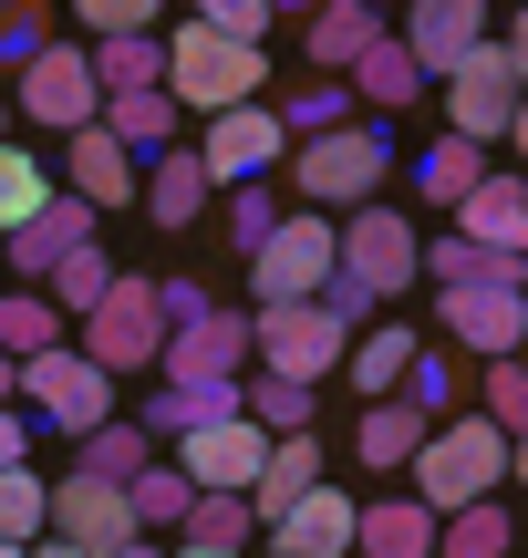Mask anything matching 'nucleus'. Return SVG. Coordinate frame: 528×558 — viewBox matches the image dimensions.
I'll use <instances>...</instances> for the list:
<instances>
[{"instance_id": "nucleus-30", "label": "nucleus", "mask_w": 528, "mask_h": 558, "mask_svg": "<svg viewBox=\"0 0 528 558\" xmlns=\"http://www.w3.org/2000/svg\"><path fill=\"white\" fill-rule=\"evenodd\" d=\"M269 124L311 145V135H343V124H363V104H352L343 83H301V94H290V104H269Z\"/></svg>"}, {"instance_id": "nucleus-44", "label": "nucleus", "mask_w": 528, "mask_h": 558, "mask_svg": "<svg viewBox=\"0 0 528 558\" xmlns=\"http://www.w3.org/2000/svg\"><path fill=\"white\" fill-rule=\"evenodd\" d=\"M405 393H415V414L435 424V414H446V403H456V362H446V352H415V373H405Z\"/></svg>"}, {"instance_id": "nucleus-26", "label": "nucleus", "mask_w": 528, "mask_h": 558, "mask_svg": "<svg viewBox=\"0 0 528 558\" xmlns=\"http://www.w3.org/2000/svg\"><path fill=\"white\" fill-rule=\"evenodd\" d=\"M94 124L124 145V156H166V135H177V104H166V83H145V94H104Z\"/></svg>"}, {"instance_id": "nucleus-39", "label": "nucleus", "mask_w": 528, "mask_h": 558, "mask_svg": "<svg viewBox=\"0 0 528 558\" xmlns=\"http://www.w3.org/2000/svg\"><path fill=\"white\" fill-rule=\"evenodd\" d=\"M94 94H145L156 83V41H94Z\"/></svg>"}, {"instance_id": "nucleus-19", "label": "nucleus", "mask_w": 528, "mask_h": 558, "mask_svg": "<svg viewBox=\"0 0 528 558\" xmlns=\"http://www.w3.org/2000/svg\"><path fill=\"white\" fill-rule=\"evenodd\" d=\"M269 558H352V497L311 486L290 518H269Z\"/></svg>"}, {"instance_id": "nucleus-34", "label": "nucleus", "mask_w": 528, "mask_h": 558, "mask_svg": "<svg viewBox=\"0 0 528 558\" xmlns=\"http://www.w3.org/2000/svg\"><path fill=\"white\" fill-rule=\"evenodd\" d=\"M62 341V320H52V300L41 290H11L0 300V362H32V352H52Z\"/></svg>"}, {"instance_id": "nucleus-38", "label": "nucleus", "mask_w": 528, "mask_h": 558, "mask_svg": "<svg viewBox=\"0 0 528 558\" xmlns=\"http://www.w3.org/2000/svg\"><path fill=\"white\" fill-rule=\"evenodd\" d=\"M187 538H197V548H239V558H249L260 518H249V497H197V507H187Z\"/></svg>"}, {"instance_id": "nucleus-15", "label": "nucleus", "mask_w": 528, "mask_h": 558, "mask_svg": "<svg viewBox=\"0 0 528 558\" xmlns=\"http://www.w3.org/2000/svg\"><path fill=\"white\" fill-rule=\"evenodd\" d=\"M21 114H32V124H52V135H83V124L104 114V94H94V62H83L73 41H52L41 62H21Z\"/></svg>"}, {"instance_id": "nucleus-43", "label": "nucleus", "mask_w": 528, "mask_h": 558, "mask_svg": "<svg viewBox=\"0 0 528 558\" xmlns=\"http://www.w3.org/2000/svg\"><path fill=\"white\" fill-rule=\"evenodd\" d=\"M477 424H497V435L518 445V424H528V383H518V362H488V414Z\"/></svg>"}, {"instance_id": "nucleus-41", "label": "nucleus", "mask_w": 528, "mask_h": 558, "mask_svg": "<svg viewBox=\"0 0 528 558\" xmlns=\"http://www.w3.org/2000/svg\"><path fill=\"white\" fill-rule=\"evenodd\" d=\"M83 32L94 41H156V0H83Z\"/></svg>"}, {"instance_id": "nucleus-47", "label": "nucleus", "mask_w": 528, "mask_h": 558, "mask_svg": "<svg viewBox=\"0 0 528 558\" xmlns=\"http://www.w3.org/2000/svg\"><path fill=\"white\" fill-rule=\"evenodd\" d=\"M166 558H239V548H197V538H177V548H166Z\"/></svg>"}, {"instance_id": "nucleus-24", "label": "nucleus", "mask_w": 528, "mask_h": 558, "mask_svg": "<svg viewBox=\"0 0 528 558\" xmlns=\"http://www.w3.org/2000/svg\"><path fill=\"white\" fill-rule=\"evenodd\" d=\"M62 197H83L94 218H104V207H124V197H135V156H124L104 124H83V135H73V186H62Z\"/></svg>"}, {"instance_id": "nucleus-45", "label": "nucleus", "mask_w": 528, "mask_h": 558, "mask_svg": "<svg viewBox=\"0 0 528 558\" xmlns=\"http://www.w3.org/2000/svg\"><path fill=\"white\" fill-rule=\"evenodd\" d=\"M41 52H52V32H41V11H0V62L21 73V62H41Z\"/></svg>"}, {"instance_id": "nucleus-32", "label": "nucleus", "mask_w": 528, "mask_h": 558, "mask_svg": "<svg viewBox=\"0 0 528 558\" xmlns=\"http://www.w3.org/2000/svg\"><path fill=\"white\" fill-rule=\"evenodd\" d=\"M239 414L260 424L269 445H280V435H311V393H301V383H269V373H249V383H239Z\"/></svg>"}, {"instance_id": "nucleus-46", "label": "nucleus", "mask_w": 528, "mask_h": 558, "mask_svg": "<svg viewBox=\"0 0 528 558\" xmlns=\"http://www.w3.org/2000/svg\"><path fill=\"white\" fill-rule=\"evenodd\" d=\"M21 456H32V424H21V414H0V476H11Z\"/></svg>"}, {"instance_id": "nucleus-13", "label": "nucleus", "mask_w": 528, "mask_h": 558, "mask_svg": "<svg viewBox=\"0 0 528 558\" xmlns=\"http://www.w3.org/2000/svg\"><path fill=\"white\" fill-rule=\"evenodd\" d=\"M260 465H269V435H260L249 414L177 435V476L197 486V497H249V486H260Z\"/></svg>"}, {"instance_id": "nucleus-33", "label": "nucleus", "mask_w": 528, "mask_h": 558, "mask_svg": "<svg viewBox=\"0 0 528 558\" xmlns=\"http://www.w3.org/2000/svg\"><path fill=\"white\" fill-rule=\"evenodd\" d=\"M435 558H508V507H456V518H435Z\"/></svg>"}, {"instance_id": "nucleus-2", "label": "nucleus", "mask_w": 528, "mask_h": 558, "mask_svg": "<svg viewBox=\"0 0 528 558\" xmlns=\"http://www.w3.org/2000/svg\"><path fill=\"white\" fill-rule=\"evenodd\" d=\"M384 166H394L384 124H343V135L290 145L280 177H290V197H301V218H352V207H384Z\"/></svg>"}, {"instance_id": "nucleus-8", "label": "nucleus", "mask_w": 528, "mask_h": 558, "mask_svg": "<svg viewBox=\"0 0 528 558\" xmlns=\"http://www.w3.org/2000/svg\"><path fill=\"white\" fill-rule=\"evenodd\" d=\"M332 279H352V290L384 311L394 290H415V228L394 218V207H352V218L332 228Z\"/></svg>"}, {"instance_id": "nucleus-21", "label": "nucleus", "mask_w": 528, "mask_h": 558, "mask_svg": "<svg viewBox=\"0 0 528 558\" xmlns=\"http://www.w3.org/2000/svg\"><path fill=\"white\" fill-rule=\"evenodd\" d=\"M352 558H435V518H425L415 497L352 507Z\"/></svg>"}, {"instance_id": "nucleus-23", "label": "nucleus", "mask_w": 528, "mask_h": 558, "mask_svg": "<svg viewBox=\"0 0 528 558\" xmlns=\"http://www.w3.org/2000/svg\"><path fill=\"white\" fill-rule=\"evenodd\" d=\"M311 486H322V435H280V445H269V465H260V486H249V518H260V527L290 518Z\"/></svg>"}, {"instance_id": "nucleus-50", "label": "nucleus", "mask_w": 528, "mask_h": 558, "mask_svg": "<svg viewBox=\"0 0 528 558\" xmlns=\"http://www.w3.org/2000/svg\"><path fill=\"white\" fill-rule=\"evenodd\" d=\"M115 558H166V548H156V538H135V548H115Z\"/></svg>"}, {"instance_id": "nucleus-3", "label": "nucleus", "mask_w": 528, "mask_h": 558, "mask_svg": "<svg viewBox=\"0 0 528 558\" xmlns=\"http://www.w3.org/2000/svg\"><path fill=\"white\" fill-rule=\"evenodd\" d=\"M156 83H166V104L239 114V104H260L269 62H260V52H239V41H218V32H197V21H177V32H166V52H156Z\"/></svg>"}, {"instance_id": "nucleus-6", "label": "nucleus", "mask_w": 528, "mask_h": 558, "mask_svg": "<svg viewBox=\"0 0 528 558\" xmlns=\"http://www.w3.org/2000/svg\"><path fill=\"white\" fill-rule=\"evenodd\" d=\"M322 279H332V218H301L290 207L249 248V311H301V300H322Z\"/></svg>"}, {"instance_id": "nucleus-16", "label": "nucleus", "mask_w": 528, "mask_h": 558, "mask_svg": "<svg viewBox=\"0 0 528 558\" xmlns=\"http://www.w3.org/2000/svg\"><path fill=\"white\" fill-rule=\"evenodd\" d=\"M166 383H239L249 373V311H207L187 331H166Z\"/></svg>"}, {"instance_id": "nucleus-51", "label": "nucleus", "mask_w": 528, "mask_h": 558, "mask_svg": "<svg viewBox=\"0 0 528 558\" xmlns=\"http://www.w3.org/2000/svg\"><path fill=\"white\" fill-rule=\"evenodd\" d=\"M0 558H32V548H0Z\"/></svg>"}, {"instance_id": "nucleus-28", "label": "nucleus", "mask_w": 528, "mask_h": 558, "mask_svg": "<svg viewBox=\"0 0 528 558\" xmlns=\"http://www.w3.org/2000/svg\"><path fill=\"white\" fill-rule=\"evenodd\" d=\"M343 94H352V104H373V114H405V104L425 94V73H415V62L394 52V32H384V41H373V52L343 73Z\"/></svg>"}, {"instance_id": "nucleus-5", "label": "nucleus", "mask_w": 528, "mask_h": 558, "mask_svg": "<svg viewBox=\"0 0 528 558\" xmlns=\"http://www.w3.org/2000/svg\"><path fill=\"white\" fill-rule=\"evenodd\" d=\"M352 331L322 311V300H301V311H249V362H260L269 383H301V393H322V373H343Z\"/></svg>"}, {"instance_id": "nucleus-35", "label": "nucleus", "mask_w": 528, "mask_h": 558, "mask_svg": "<svg viewBox=\"0 0 528 558\" xmlns=\"http://www.w3.org/2000/svg\"><path fill=\"white\" fill-rule=\"evenodd\" d=\"M41 197H52V166L21 156V145H0V239H11L21 218H41Z\"/></svg>"}, {"instance_id": "nucleus-36", "label": "nucleus", "mask_w": 528, "mask_h": 558, "mask_svg": "<svg viewBox=\"0 0 528 558\" xmlns=\"http://www.w3.org/2000/svg\"><path fill=\"white\" fill-rule=\"evenodd\" d=\"M477 177H488V156H477V145H456V135L435 145V156H415V197H435V207H456Z\"/></svg>"}, {"instance_id": "nucleus-9", "label": "nucleus", "mask_w": 528, "mask_h": 558, "mask_svg": "<svg viewBox=\"0 0 528 558\" xmlns=\"http://www.w3.org/2000/svg\"><path fill=\"white\" fill-rule=\"evenodd\" d=\"M73 352L94 362L104 383L135 373V362H156V352H166V331H156V279H124V269H115V290L83 311V341H73Z\"/></svg>"}, {"instance_id": "nucleus-4", "label": "nucleus", "mask_w": 528, "mask_h": 558, "mask_svg": "<svg viewBox=\"0 0 528 558\" xmlns=\"http://www.w3.org/2000/svg\"><path fill=\"white\" fill-rule=\"evenodd\" d=\"M435 320L456 331L467 362H518V341H528V259H488V279L435 300Z\"/></svg>"}, {"instance_id": "nucleus-31", "label": "nucleus", "mask_w": 528, "mask_h": 558, "mask_svg": "<svg viewBox=\"0 0 528 558\" xmlns=\"http://www.w3.org/2000/svg\"><path fill=\"white\" fill-rule=\"evenodd\" d=\"M187 507H197V486H187L177 465H145V476L124 486V518H135V538H145V527H187Z\"/></svg>"}, {"instance_id": "nucleus-52", "label": "nucleus", "mask_w": 528, "mask_h": 558, "mask_svg": "<svg viewBox=\"0 0 528 558\" xmlns=\"http://www.w3.org/2000/svg\"><path fill=\"white\" fill-rule=\"evenodd\" d=\"M0 145H11V135H0Z\"/></svg>"}, {"instance_id": "nucleus-27", "label": "nucleus", "mask_w": 528, "mask_h": 558, "mask_svg": "<svg viewBox=\"0 0 528 558\" xmlns=\"http://www.w3.org/2000/svg\"><path fill=\"white\" fill-rule=\"evenodd\" d=\"M145 465H156V445H145V424H124V414L73 445V476H94V486H135Z\"/></svg>"}, {"instance_id": "nucleus-40", "label": "nucleus", "mask_w": 528, "mask_h": 558, "mask_svg": "<svg viewBox=\"0 0 528 558\" xmlns=\"http://www.w3.org/2000/svg\"><path fill=\"white\" fill-rule=\"evenodd\" d=\"M32 538H41V476L11 465V476H0V548H32Z\"/></svg>"}, {"instance_id": "nucleus-37", "label": "nucleus", "mask_w": 528, "mask_h": 558, "mask_svg": "<svg viewBox=\"0 0 528 558\" xmlns=\"http://www.w3.org/2000/svg\"><path fill=\"white\" fill-rule=\"evenodd\" d=\"M104 290H115V259H104V248H73V259L52 269V320H83Z\"/></svg>"}, {"instance_id": "nucleus-11", "label": "nucleus", "mask_w": 528, "mask_h": 558, "mask_svg": "<svg viewBox=\"0 0 528 558\" xmlns=\"http://www.w3.org/2000/svg\"><path fill=\"white\" fill-rule=\"evenodd\" d=\"M41 538H62V548H83V558H115V548H135L124 486H94V476H62V486H41Z\"/></svg>"}, {"instance_id": "nucleus-29", "label": "nucleus", "mask_w": 528, "mask_h": 558, "mask_svg": "<svg viewBox=\"0 0 528 558\" xmlns=\"http://www.w3.org/2000/svg\"><path fill=\"white\" fill-rule=\"evenodd\" d=\"M425 435H435V424L394 393V403H363V435H352V445H363V465H384V476H394V465H415V445H425Z\"/></svg>"}, {"instance_id": "nucleus-20", "label": "nucleus", "mask_w": 528, "mask_h": 558, "mask_svg": "<svg viewBox=\"0 0 528 558\" xmlns=\"http://www.w3.org/2000/svg\"><path fill=\"white\" fill-rule=\"evenodd\" d=\"M384 32H394V21L363 11V0H332V11H311V83H343Z\"/></svg>"}, {"instance_id": "nucleus-17", "label": "nucleus", "mask_w": 528, "mask_h": 558, "mask_svg": "<svg viewBox=\"0 0 528 558\" xmlns=\"http://www.w3.org/2000/svg\"><path fill=\"white\" fill-rule=\"evenodd\" d=\"M456 239H467L477 259H528V186L518 177H477L467 197H456Z\"/></svg>"}, {"instance_id": "nucleus-1", "label": "nucleus", "mask_w": 528, "mask_h": 558, "mask_svg": "<svg viewBox=\"0 0 528 558\" xmlns=\"http://www.w3.org/2000/svg\"><path fill=\"white\" fill-rule=\"evenodd\" d=\"M405 476H415V507H425V518H456V507H488V486L518 476V445L497 435V424H477V414H446L415 445Z\"/></svg>"}, {"instance_id": "nucleus-10", "label": "nucleus", "mask_w": 528, "mask_h": 558, "mask_svg": "<svg viewBox=\"0 0 528 558\" xmlns=\"http://www.w3.org/2000/svg\"><path fill=\"white\" fill-rule=\"evenodd\" d=\"M446 104H456V145H518V41H488L467 73H446Z\"/></svg>"}, {"instance_id": "nucleus-42", "label": "nucleus", "mask_w": 528, "mask_h": 558, "mask_svg": "<svg viewBox=\"0 0 528 558\" xmlns=\"http://www.w3.org/2000/svg\"><path fill=\"white\" fill-rule=\"evenodd\" d=\"M280 218H290V207L269 197V186H228V239H239V259H249V248H260Z\"/></svg>"}, {"instance_id": "nucleus-14", "label": "nucleus", "mask_w": 528, "mask_h": 558, "mask_svg": "<svg viewBox=\"0 0 528 558\" xmlns=\"http://www.w3.org/2000/svg\"><path fill=\"white\" fill-rule=\"evenodd\" d=\"M394 52H405L415 73H467V62L488 52V11H477V0H415Z\"/></svg>"}, {"instance_id": "nucleus-25", "label": "nucleus", "mask_w": 528, "mask_h": 558, "mask_svg": "<svg viewBox=\"0 0 528 558\" xmlns=\"http://www.w3.org/2000/svg\"><path fill=\"white\" fill-rule=\"evenodd\" d=\"M135 197L156 207V228H177V239H187V228L207 218V197H218V186L197 177V156H177V145H166V156H156V166L135 177Z\"/></svg>"}, {"instance_id": "nucleus-18", "label": "nucleus", "mask_w": 528, "mask_h": 558, "mask_svg": "<svg viewBox=\"0 0 528 558\" xmlns=\"http://www.w3.org/2000/svg\"><path fill=\"white\" fill-rule=\"evenodd\" d=\"M0 248H11V269H21V279H52L62 259H73V248H94V207L52 186V197H41V218H21Z\"/></svg>"}, {"instance_id": "nucleus-12", "label": "nucleus", "mask_w": 528, "mask_h": 558, "mask_svg": "<svg viewBox=\"0 0 528 558\" xmlns=\"http://www.w3.org/2000/svg\"><path fill=\"white\" fill-rule=\"evenodd\" d=\"M290 156V135L269 124V104H239V114H207V145H197V177L207 186H269Z\"/></svg>"}, {"instance_id": "nucleus-7", "label": "nucleus", "mask_w": 528, "mask_h": 558, "mask_svg": "<svg viewBox=\"0 0 528 558\" xmlns=\"http://www.w3.org/2000/svg\"><path fill=\"white\" fill-rule=\"evenodd\" d=\"M11 403H41V424H62L73 445L94 435V424H115V383H104L94 362L73 352V341H52V352H32V362H21Z\"/></svg>"}, {"instance_id": "nucleus-22", "label": "nucleus", "mask_w": 528, "mask_h": 558, "mask_svg": "<svg viewBox=\"0 0 528 558\" xmlns=\"http://www.w3.org/2000/svg\"><path fill=\"white\" fill-rule=\"evenodd\" d=\"M415 352H425V341H415V320H373V331H352L343 373L363 383L373 403H394V393H405V373H415Z\"/></svg>"}, {"instance_id": "nucleus-48", "label": "nucleus", "mask_w": 528, "mask_h": 558, "mask_svg": "<svg viewBox=\"0 0 528 558\" xmlns=\"http://www.w3.org/2000/svg\"><path fill=\"white\" fill-rule=\"evenodd\" d=\"M32 558H83V548H62V538H32Z\"/></svg>"}, {"instance_id": "nucleus-49", "label": "nucleus", "mask_w": 528, "mask_h": 558, "mask_svg": "<svg viewBox=\"0 0 528 558\" xmlns=\"http://www.w3.org/2000/svg\"><path fill=\"white\" fill-rule=\"evenodd\" d=\"M11 383H21V362H0V414H11Z\"/></svg>"}]
</instances>
